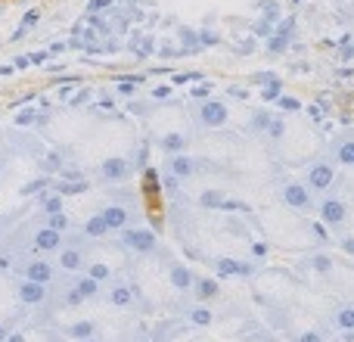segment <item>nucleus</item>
<instances>
[{
    "instance_id": "1",
    "label": "nucleus",
    "mask_w": 354,
    "mask_h": 342,
    "mask_svg": "<svg viewBox=\"0 0 354 342\" xmlns=\"http://www.w3.org/2000/svg\"><path fill=\"white\" fill-rule=\"evenodd\" d=\"M280 202L286 208H292V212H299V215L317 212V193H314L305 181H292V177L280 183Z\"/></svg>"
},
{
    "instance_id": "2",
    "label": "nucleus",
    "mask_w": 354,
    "mask_h": 342,
    "mask_svg": "<svg viewBox=\"0 0 354 342\" xmlns=\"http://www.w3.org/2000/svg\"><path fill=\"white\" fill-rule=\"evenodd\" d=\"M118 243H122V249L134 252V255H162L159 237H156L149 227H143V224L124 227V231L118 233Z\"/></svg>"
},
{
    "instance_id": "3",
    "label": "nucleus",
    "mask_w": 354,
    "mask_h": 342,
    "mask_svg": "<svg viewBox=\"0 0 354 342\" xmlns=\"http://www.w3.org/2000/svg\"><path fill=\"white\" fill-rule=\"evenodd\" d=\"M317 215H320V221H324L330 231H342L345 224H348V218H351V208H348V202L342 199V196H333V193H326L324 199H317Z\"/></svg>"
},
{
    "instance_id": "4",
    "label": "nucleus",
    "mask_w": 354,
    "mask_h": 342,
    "mask_svg": "<svg viewBox=\"0 0 354 342\" xmlns=\"http://www.w3.org/2000/svg\"><path fill=\"white\" fill-rule=\"evenodd\" d=\"M193 116H196V122L202 125V128H224L227 122H230V109H227V103L224 100H218V97H208V100H202V103H196V109H193Z\"/></svg>"
},
{
    "instance_id": "5",
    "label": "nucleus",
    "mask_w": 354,
    "mask_h": 342,
    "mask_svg": "<svg viewBox=\"0 0 354 342\" xmlns=\"http://www.w3.org/2000/svg\"><path fill=\"white\" fill-rule=\"evenodd\" d=\"M56 274H59V264L50 262L47 255H31L25 258L22 264H19V277H25V280H37V283H53Z\"/></svg>"
},
{
    "instance_id": "6",
    "label": "nucleus",
    "mask_w": 354,
    "mask_h": 342,
    "mask_svg": "<svg viewBox=\"0 0 354 342\" xmlns=\"http://www.w3.org/2000/svg\"><path fill=\"white\" fill-rule=\"evenodd\" d=\"M339 174H336V162H314V165H308L305 171V183L314 190V193H330L333 187H336Z\"/></svg>"
},
{
    "instance_id": "7",
    "label": "nucleus",
    "mask_w": 354,
    "mask_h": 342,
    "mask_svg": "<svg viewBox=\"0 0 354 342\" xmlns=\"http://www.w3.org/2000/svg\"><path fill=\"white\" fill-rule=\"evenodd\" d=\"M103 299L109 302L112 308H134L137 305V289H134V283L118 280V277H115V280L106 283Z\"/></svg>"
},
{
    "instance_id": "8",
    "label": "nucleus",
    "mask_w": 354,
    "mask_h": 342,
    "mask_svg": "<svg viewBox=\"0 0 354 342\" xmlns=\"http://www.w3.org/2000/svg\"><path fill=\"white\" fill-rule=\"evenodd\" d=\"M56 264H59L62 271H68V274H78V271L87 268V249L78 240H72V243L66 240V246L56 252Z\"/></svg>"
},
{
    "instance_id": "9",
    "label": "nucleus",
    "mask_w": 354,
    "mask_h": 342,
    "mask_svg": "<svg viewBox=\"0 0 354 342\" xmlns=\"http://www.w3.org/2000/svg\"><path fill=\"white\" fill-rule=\"evenodd\" d=\"M47 299H50V287H47V283L25 280V277L16 283V302H19V305H25V308H37V305H44Z\"/></svg>"
},
{
    "instance_id": "10",
    "label": "nucleus",
    "mask_w": 354,
    "mask_h": 342,
    "mask_svg": "<svg viewBox=\"0 0 354 342\" xmlns=\"http://www.w3.org/2000/svg\"><path fill=\"white\" fill-rule=\"evenodd\" d=\"M100 215H103V221L109 224L112 233H122L124 227L134 224V215H131V208L124 206V202H106V206L100 208Z\"/></svg>"
},
{
    "instance_id": "11",
    "label": "nucleus",
    "mask_w": 354,
    "mask_h": 342,
    "mask_svg": "<svg viewBox=\"0 0 354 342\" xmlns=\"http://www.w3.org/2000/svg\"><path fill=\"white\" fill-rule=\"evenodd\" d=\"M62 246H66V240H62V233L59 231H53V227H41V231L35 233V240H31V252L35 255H50V252H59Z\"/></svg>"
},
{
    "instance_id": "12",
    "label": "nucleus",
    "mask_w": 354,
    "mask_h": 342,
    "mask_svg": "<svg viewBox=\"0 0 354 342\" xmlns=\"http://www.w3.org/2000/svg\"><path fill=\"white\" fill-rule=\"evenodd\" d=\"M128 177H131V162L124 156H109L100 165V181H106V183H122Z\"/></svg>"
},
{
    "instance_id": "13",
    "label": "nucleus",
    "mask_w": 354,
    "mask_h": 342,
    "mask_svg": "<svg viewBox=\"0 0 354 342\" xmlns=\"http://www.w3.org/2000/svg\"><path fill=\"white\" fill-rule=\"evenodd\" d=\"M165 168H168V174H171L174 181H189V177H196L199 162H196L189 153H174V156H168L165 159Z\"/></svg>"
},
{
    "instance_id": "14",
    "label": "nucleus",
    "mask_w": 354,
    "mask_h": 342,
    "mask_svg": "<svg viewBox=\"0 0 354 342\" xmlns=\"http://www.w3.org/2000/svg\"><path fill=\"white\" fill-rule=\"evenodd\" d=\"M183 321H187L189 327H196V330H208V327L214 324V312L205 305V302H189L187 308H183Z\"/></svg>"
},
{
    "instance_id": "15",
    "label": "nucleus",
    "mask_w": 354,
    "mask_h": 342,
    "mask_svg": "<svg viewBox=\"0 0 354 342\" xmlns=\"http://www.w3.org/2000/svg\"><path fill=\"white\" fill-rule=\"evenodd\" d=\"M168 283L177 289V293H193L196 287V274L180 262H168Z\"/></svg>"
},
{
    "instance_id": "16",
    "label": "nucleus",
    "mask_w": 354,
    "mask_h": 342,
    "mask_svg": "<svg viewBox=\"0 0 354 342\" xmlns=\"http://www.w3.org/2000/svg\"><path fill=\"white\" fill-rule=\"evenodd\" d=\"M72 283H75V289H78L81 296H84L87 302H97V299H103V289H106V283H100L97 277H91L87 271H78V274H72Z\"/></svg>"
},
{
    "instance_id": "17",
    "label": "nucleus",
    "mask_w": 354,
    "mask_h": 342,
    "mask_svg": "<svg viewBox=\"0 0 354 342\" xmlns=\"http://www.w3.org/2000/svg\"><path fill=\"white\" fill-rule=\"evenodd\" d=\"M330 327L336 333H354V302H342L330 312Z\"/></svg>"
},
{
    "instance_id": "18",
    "label": "nucleus",
    "mask_w": 354,
    "mask_h": 342,
    "mask_svg": "<svg viewBox=\"0 0 354 342\" xmlns=\"http://www.w3.org/2000/svg\"><path fill=\"white\" fill-rule=\"evenodd\" d=\"M193 299H196V302H205V305H212L214 299H221V287H218V280H214V277H199V274H196Z\"/></svg>"
},
{
    "instance_id": "19",
    "label": "nucleus",
    "mask_w": 354,
    "mask_h": 342,
    "mask_svg": "<svg viewBox=\"0 0 354 342\" xmlns=\"http://www.w3.org/2000/svg\"><path fill=\"white\" fill-rule=\"evenodd\" d=\"M330 159L342 168H354V137H342V141L333 143Z\"/></svg>"
},
{
    "instance_id": "20",
    "label": "nucleus",
    "mask_w": 354,
    "mask_h": 342,
    "mask_svg": "<svg viewBox=\"0 0 354 342\" xmlns=\"http://www.w3.org/2000/svg\"><path fill=\"white\" fill-rule=\"evenodd\" d=\"M109 224L103 221V215H91V218L84 221V227H81V237L84 240H106L109 237Z\"/></svg>"
},
{
    "instance_id": "21",
    "label": "nucleus",
    "mask_w": 354,
    "mask_h": 342,
    "mask_svg": "<svg viewBox=\"0 0 354 342\" xmlns=\"http://www.w3.org/2000/svg\"><path fill=\"white\" fill-rule=\"evenodd\" d=\"M159 147H162V153H168V156L187 153V150H189V137L180 134V131H168V134L159 141Z\"/></svg>"
},
{
    "instance_id": "22",
    "label": "nucleus",
    "mask_w": 354,
    "mask_h": 342,
    "mask_svg": "<svg viewBox=\"0 0 354 342\" xmlns=\"http://www.w3.org/2000/svg\"><path fill=\"white\" fill-rule=\"evenodd\" d=\"M62 336H68V339H91V336H97V324L93 321H75V324H68V327H62Z\"/></svg>"
},
{
    "instance_id": "23",
    "label": "nucleus",
    "mask_w": 354,
    "mask_h": 342,
    "mask_svg": "<svg viewBox=\"0 0 354 342\" xmlns=\"http://www.w3.org/2000/svg\"><path fill=\"white\" fill-rule=\"evenodd\" d=\"M87 274L91 277H97L100 283H109V280H115V268H112L109 262H97V258H87Z\"/></svg>"
},
{
    "instance_id": "24",
    "label": "nucleus",
    "mask_w": 354,
    "mask_h": 342,
    "mask_svg": "<svg viewBox=\"0 0 354 342\" xmlns=\"http://www.w3.org/2000/svg\"><path fill=\"white\" fill-rule=\"evenodd\" d=\"M47 224L53 227V231H59V233H68V227H72V218H68L66 212H56V215H47Z\"/></svg>"
},
{
    "instance_id": "25",
    "label": "nucleus",
    "mask_w": 354,
    "mask_h": 342,
    "mask_svg": "<svg viewBox=\"0 0 354 342\" xmlns=\"http://www.w3.org/2000/svg\"><path fill=\"white\" fill-rule=\"evenodd\" d=\"M295 342H326V336L320 330H314V327H308V330H301L299 336H295Z\"/></svg>"
},
{
    "instance_id": "26",
    "label": "nucleus",
    "mask_w": 354,
    "mask_h": 342,
    "mask_svg": "<svg viewBox=\"0 0 354 342\" xmlns=\"http://www.w3.org/2000/svg\"><path fill=\"white\" fill-rule=\"evenodd\" d=\"M268 134L274 137V141H280V137L286 134V122H283V118H270V128H268Z\"/></svg>"
},
{
    "instance_id": "27",
    "label": "nucleus",
    "mask_w": 354,
    "mask_h": 342,
    "mask_svg": "<svg viewBox=\"0 0 354 342\" xmlns=\"http://www.w3.org/2000/svg\"><path fill=\"white\" fill-rule=\"evenodd\" d=\"M44 208H47V215H56V212H66L62 208V196H50L47 202H44Z\"/></svg>"
},
{
    "instance_id": "28",
    "label": "nucleus",
    "mask_w": 354,
    "mask_h": 342,
    "mask_svg": "<svg viewBox=\"0 0 354 342\" xmlns=\"http://www.w3.org/2000/svg\"><path fill=\"white\" fill-rule=\"evenodd\" d=\"M280 106H283V109H299V100H295V97H283Z\"/></svg>"
},
{
    "instance_id": "29",
    "label": "nucleus",
    "mask_w": 354,
    "mask_h": 342,
    "mask_svg": "<svg viewBox=\"0 0 354 342\" xmlns=\"http://www.w3.org/2000/svg\"><path fill=\"white\" fill-rule=\"evenodd\" d=\"M28 122H35V112H22V116L16 118V125H28Z\"/></svg>"
},
{
    "instance_id": "30",
    "label": "nucleus",
    "mask_w": 354,
    "mask_h": 342,
    "mask_svg": "<svg viewBox=\"0 0 354 342\" xmlns=\"http://www.w3.org/2000/svg\"><path fill=\"white\" fill-rule=\"evenodd\" d=\"M3 342H25V333H10Z\"/></svg>"
},
{
    "instance_id": "31",
    "label": "nucleus",
    "mask_w": 354,
    "mask_h": 342,
    "mask_svg": "<svg viewBox=\"0 0 354 342\" xmlns=\"http://www.w3.org/2000/svg\"><path fill=\"white\" fill-rule=\"evenodd\" d=\"M10 333H12V330H10V327H6V324H0V342H3L6 336H10Z\"/></svg>"
},
{
    "instance_id": "32",
    "label": "nucleus",
    "mask_w": 354,
    "mask_h": 342,
    "mask_svg": "<svg viewBox=\"0 0 354 342\" xmlns=\"http://www.w3.org/2000/svg\"><path fill=\"white\" fill-rule=\"evenodd\" d=\"M81 342H103V339H97V336H91V339H81Z\"/></svg>"
},
{
    "instance_id": "33",
    "label": "nucleus",
    "mask_w": 354,
    "mask_h": 342,
    "mask_svg": "<svg viewBox=\"0 0 354 342\" xmlns=\"http://www.w3.org/2000/svg\"><path fill=\"white\" fill-rule=\"evenodd\" d=\"M0 174H3V162H0Z\"/></svg>"
}]
</instances>
